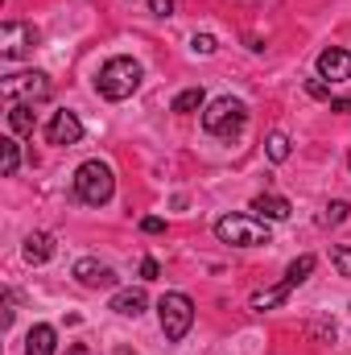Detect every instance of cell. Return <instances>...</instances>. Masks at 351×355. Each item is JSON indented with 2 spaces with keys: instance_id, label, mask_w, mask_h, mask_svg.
<instances>
[{
  "instance_id": "cell-8",
  "label": "cell",
  "mask_w": 351,
  "mask_h": 355,
  "mask_svg": "<svg viewBox=\"0 0 351 355\" xmlns=\"http://www.w3.org/2000/svg\"><path fill=\"white\" fill-rule=\"evenodd\" d=\"M37 42H42V33L25 21H4L0 25V54L4 58H25Z\"/></svg>"
},
{
  "instance_id": "cell-16",
  "label": "cell",
  "mask_w": 351,
  "mask_h": 355,
  "mask_svg": "<svg viewBox=\"0 0 351 355\" xmlns=\"http://www.w3.org/2000/svg\"><path fill=\"white\" fill-rule=\"evenodd\" d=\"M8 128L17 137H29L33 132V103H8Z\"/></svg>"
},
{
  "instance_id": "cell-27",
  "label": "cell",
  "mask_w": 351,
  "mask_h": 355,
  "mask_svg": "<svg viewBox=\"0 0 351 355\" xmlns=\"http://www.w3.org/2000/svg\"><path fill=\"white\" fill-rule=\"evenodd\" d=\"M149 8H153V17H170L174 12V0H149Z\"/></svg>"
},
{
  "instance_id": "cell-7",
  "label": "cell",
  "mask_w": 351,
  "mask_h": 355,
  "mask_svg": "<svg viewBox=\"0 0 351 355\" xmlns=\"http://www.w3.org/2000/svg\"><path fill=\"white\" fill-rule=\"evenodd\" d=\"M4 99L8 103H42V99H50V75H42V71H29V75H8L4 79Z\"/></svg>"
},
{
  "instance_id": "cell-18",
  "label": "cell",
  "mask_w": 351,
  "mask_h": 355,
  "mask_svg": "<svg viewBox=\"0 0 351 355\" xmlns=\"http://www.w3.org/2000/svg\"><path fill=\"white\" fill-rule=\"evenodd\" d=\"M264 153H268V162H285V157H289V137H285V132H268Z\"/></svg>"
},
{
  "instance_id": "cell-15",
  "label": "cell",
  "mask_w": 351,
  "mask_h": 355,
  "mask_svg": "<svg viewBox=\"0 0 351 355\" xmlns=\"http://www.w3.org/2000/svg\"><path fill=\"white\" fill-rule=\"evenodd\" d=\"M54 343H58L54 327H50V322H37V327L29 331V339H25V355H54Z\"/></svg>"
},
{
  "instance_id": "cell-3",
  "label": "cell",
  "mask_w": 351,
  "mask_h": 355,
  "mask_svg": "<svg viewBox=\"0 0 351 355\" xmlns=\"http://www.w3.org/2000/svg\"><path fill=\"white\" fill-rule=\"evenodd\" d=\"M215 236L232 248H257V244H268V223L257 215H223L215 219Z\"/></svg>"
},
{
  "instance_id": "cell-9",
  "label": "cell",
  "mask_w": 351,
  "mask_h": 355,
  "mask_svg": "<svg viewBox=\"0 0 351 355\" xmlns=\"http://www.w3.org/2000/svg\"><path fill=\"white\" fill-rule=\"evenodd\" d=\"M75 281L83 289H116V268L99 265L95 257H83V261H75Z\"/></svg>"
},
{
  "instance_id": "cell-28",
  "label": "cell",
  "mask_w": 351,
  "mask_h": 355,
  "mask_svg": "<svg viewBox=\"0 0 351 355\" xmlns=\"http://www.w3.org/2000/svg\"><path fill=\"white\" fill-rule=\"evenodd\" d=\"M67 355H91V352L83 347V343H71V347H67Z\"/></svg>"
},
{
  "instance_id": "cell-5",
  "label": "cell",
  "mask_w": 351,
  "mask_h": 355,
  "mask_svg": "<svg viewBox=\"0 0 351 355\" xmlns=\"http://www.w3.org/2000/svg\"><path fill=\"white\" fill-rule=\"evenodd\" d=\"M157 318H162V335L170 343H182L190 335V327H194V302L186 293H166L157 302Z\"/></svg>"
},
{
  "instance_id": "cell-10",
  "label": "cell",
  "mask_w": 351,
  "mask_h": 355,
  "mask_svg": "<svg viewBox=\"0 0 351 355\" xmlns=\"http://www.w3.org/2000/svg\"><path fill=\"white\" fill-rule=\"evenodd\" d=\"M79 137H83V124H79L75 112H54L50 116V124H46L50 145H79Z\"/></svg>"
},
{
  "instance_id": "cell-22",
  "label": "cell",
  "mask_w": 351,
  "mask_h": 355,
  "mask_svg": "<svg viewBox=\"0 0 351 355\" xmlns=\"http://www.w3.org/2000/svg\"><path fill=\"white\" fill-rule=\"evenodd\" d=\"M190 50H194V54H215V50H219V42H215L211 33H194V42H190Z\"/></svg>"
},
{
  "instance_id": "cell-25",
  "label": "cell",
  "mask_w": 351,
  "mask_h": 355,
  "mask_svg": "<svg viewBox=\"0 0 351 355\" xmlns=\"http://www.w3.org/2000/svg\"><path fill=\"white\" fill-rule=\"evenodd\" d=\"M157 272H162V265H157L153 257H145V261H141V277H145V281H153Z\"/></svg>"
},
{
  "instance_id": "cell-11",
  "label": "cell",
  "mask_w": 351,
  "mask_h": 355,
  "mask_svg": "<svg viewBox=\"0 0 351 355\" xmlns=\"http://www.w3.org/2000/svg\"><path fill=\"white\" fill-rule=\"evenodd\" d=\"M318 79H331V83L351 79V54L348 50H339V46L323 50V54H318Z\"/></svg>"
},
{
  "instance_id": "cell-21",
  "label": "cell",
  "mask_w": 351,
  "mask_h": 355,
  "mask_svg": "<svg viewBox=\"0 0 351 355\" xmlns=\"http://www.w3.org/2000/svg\"><path fill=\"white\" fill-rule=\"evenodd\" d=\"M331 265L339 268V277L351 281V248H331Z\"/></svg>"
},
{
  "instance_id": "cell-23",
  "label": "cell",
  "mask_w": 351,
  "mask_h": 355,
  "mask_svg": "<svg viewBox=\"0 0 351 355\" xmlns=\"http://www.w3.org/2000/svg\"><path fill=\"white\" fill-rule=\"evenodd\" d=\"M306 91H310V99H327V103L335 99V95H331V83H327V79H310V83H306Z\"/></svg>"
},
{
  "instance_id": "cell-29",
  "label": "cell",
  "mask_w": 351,
  "mask_h": 355,
  "mask_svg": "<svg viewBox=\"0 0 351 355\" xmlns=\"http://www.w3.org/2000/svg\"><path fill=\"white\" fill-rule=\"evenodd\" d=\"M116 355H132V352H128V347H120V352H116Z\"/></svg>"
},
{
  "instance_id": "cell-12",
  "label": "cell",
  "mask_w": 351,
  "mask_h": 355,
  "mask_svg": "<svg viewBox=\"0 0 351 355\" xmlns=\"http://www.w3.org/2000/svg\"><path fill=\"white\" fill-rule=\"evenodd\" d=\"M252 215L264 219V223H281V219L293 215V207H289V198H281V194H257V198H252Z\"/></svg>"
},
{
  "instance_id": "cell-6",
  "label": "cell",
  "mask_w": 351,
  "mask_h": 355,
  "mask_svg": "<svg viewBox=\"0 0 351 355\" xmlns=\"http://www.w3.org/2000/svg\"><path fill=\"white\" fill-rule=\"evenodd\" d=\"M310 272H314V257L306 252V257H298L293 265L285 268V277H281L273 289H261V293H252V310H273V306H281V302H285V297H289V293H293V289H298L306 277H310Z\"/></svg>"
},
{
  "instance_id": "cell-13",
  "label": "cell",
  "mask_w": 351,
  "mask_h": 355,
  "mask_svg": "<svg viewBox=\"0 0 351 355\" xmlns=\"http://www.w3.org/2000/svg\"><path fill=\"white\" fill-rule=\"evenodd\" d=\"M21 252H25L29 265H46V261L54 257V236H50V232H29Z\"/></svg>"
},
{
  "instance_id": "cell-14",
  "label": "cell",
  "mask_w": 351,
  "mask_h": 355,
  "mask_svg": "<svg viewBox=\"0 0 351 355\" xmlns=\"http://www.w3.org/2000/svg\"><path fill=\"white\" fill-rule=\"evenodd\" d=\"M145 306H149L145 289H120V293L112 297V310H116V314H124V318H137V314H145Z\"/></svg>"
},
{
  "instance_id": "cell-26",
  "label": "cell",
  "mask_w": 351,
  "mask_h": 355,
  "mask_svg": "<svg viewBox=\"0 0 351 355\" xmlns=\"http://www.w3.org/2000/svg\"><path fill=\"white\" fill-rule=\"evenodd\" d=\"M331 112H339V116H351V95H335V99H331Z\"/></svg>"
},
{
  "instance_id": "cell-19",
  "label": "cell",
  "mask_w": 351,
  "mask_h": 355,
  "mask_svg": "<svg viewBox=\"0 0 351 355\" xmlns=\"http://www.w3.org/2000/svg\"><path fill=\"white\" fill-rule=\"evenodd\" d=\"M170 107H174V112H182V116H186V112H194V107H203V87L182 91V95H178V99L170 103Z\"/></svg>"
},
{
  "instance_id": "cell-20",
  "label": "cell",
  "mask_w": 351,
  "mask_h": 355,
  "mask_svg": "<svg viewBox=\"0 0 351 355\" xmlns=\"http://www.w3.org/2000/svg\"><path fill=\"white\" fill-rule=\"evenodd\" d=\"M0 149H4V174L12 178V174H17V166H21V149H17V141H12V137H4V141H0Z\"/></svg>"
},
{
  "instance_id": "cell-24",
  "label": "cell",
  "mask_w": 351,
  "mask_h": 355,
  "mask_svg": "<svg viewBox=\"0 0 351 355\" xmlns=\"http://www.w3.org/2000/svg\"><path fill=\"white\" fill-rule=\"evenodd\" d=\"M141 232H149V236H162V232H166V219L149 215V219H141Z\"/></svg>"
},
{
  "instance_id": "cell-4",
  "label": "cell",
  "mask_w": 351,
  "mask_h": 355,
  "mask_svg": "<svg viewBox=\"0 0 351 355\" xmlns=\"http://www.w3.org/2000/svg\"><path fill=\"white\" fill-rule=\"evenodd\" d=\"M116 190V178H112V166L108 162H83L75 170V194L87 202V207H103Z\"/></svg>"
},
{
  "instance_id": "cell-17",
  "label": "cell",
  "mask_w": 351,
  "mask_h": 355,
  "mask_svg": "<svg viewBox=\"0 0 351 355\" xmlns=\"http://www.w3.org/2000/svg\"><path fill=\"white\" fill-rule=\"evenodd\" d=\"M348 219H351V202H343V198H339V202H327V211L318 215L323 227H339V223H348Z\"/></svg>"
},
{
  "instance_id": "cell-2",
  "label": "cell",
  "mask_w": 351,
  "mask_h": 355,
  "mask_svg": "<svg viewBox=\"0 0 351 355\" xmlns=\"http://www.w3.org/2000/svg\"><path fill=\"white\" fill-rule=\"evenodd\" d=\"M244 124H248V107H244L240 99H232V95L215 99V103L203 112V128H207L211 137H223V141L240 137V132H244Z\"/></svg>"
},
{
  "instance_id": "cell-1",
  "label": "cell",
  "mask_w": 351,
  "mask_h": 355,
  "mask_svg": "<svg viewBox=\"0 0 351 355\" xmlns=\"http://www.w3.org/2000/svg\"><path fill=\"white\" fill-rule=\"evenodd\" d=\"M95 87L103 99H112V103H120V99H128L132 91L141 87V62L137 58H108L103 67H99V75H95Z\"/></svg>"
}]
</instances>
